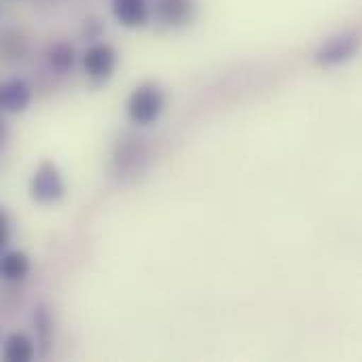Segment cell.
Here are the masks:
<instances>
[{
    "mask_svg": "<svg viewBox=\"0 0 362 362\" xmlns=\"http://www.w3.org/2000/svg\"><path fill=\"white\" fill-rule=\"evenodd\" d=\"M30 272V259L23 252H8L2 259V276L6 280H21Z\"/></svg>",
    "mask_w": 362,
    "mask_h": 362,
    "instance_id": "9c48e42d",
    "label": "cell"
},
{
    "mask_svg": "<svg viewBox=\"0 0 362 362\" xmlns=\"http://www.w3.org/2000/svg\"><path fill=\"white\" fill-rule=\"evenodd\" d=\"M361 47V38L352 32L333 36L327 45H322L316 53V62L322 66H335L350 59Z\"/></svg>",
    "mask_w": 362,
    "mask_h": 362,
    "instance_id": "3957f363",
    "label": "cell"
},
{
    "mask_svg": "<svg viewBox=\"0 0 362 362\" xmlns=\"http://www.w3.org/2000/svg\"><path fill=\"white\" fill-rule=\"evenodd\" d=\"M62 195H64V180L57 168L51 163H42L32 178V197L42 204H51L57 202Z\"/></svg>",
    "mask_w": 362,
    "mask_h": 362,
    "instance_id": "7a4b0ae2",
    "label": "cell"
},
{
    "mask_svg": "<svg viewBox=\"0 0 362 362\" xmlns=\"http://www.w3.org/2000/svg\"><path fill=\"white\" fill-rule=\"evenodd\" d=\"M193 0H159L157 17L165 25H185L193 19Z\"/></svg>",
    "mask_w": 362,
    "mask_h": 362,
    "instance_id": "8992f818",
    "label": "cell"
},
{
    "mask_svg": "<svg viewBox=\"0 0 362 362\" xmlns=\"http://www.w3.org/2000/svg\"><path fill=\"white\" fill-rule=\"evenodd\" d=\"M163 93L155 85H140L127 100V115L138 125H151L163 110Z\"/></svg>",
    "mask_w": 362,
    "mask_h": 362,
    "instance_id": "6da1fadb",
    "label": "cell"
},
{
    "mask_svg": "<svg viewBox=\"0 0 362 362\" xmlns=\"http://www.w3.org/2000/svg\"><path fill=\"white\" fill-rule=\"evenodd\" d=\"M49 59H51V66L59 72L68 70L72 64H74V49L70 45H55L49 53Z\"/></svg>",
    "mask_w": 362,
    "mask_h": 362,
    "instance_id": "30bf717a",
    "label": "cell"
},
{
    "mask_svg": "<svg viewBox=\"0 0 362 362\" xmlns=\"http://www.w3.org/2000/svg\"><path fill=\"white\" fill-rule=\"evenodd\" d=\"M0 98H2V108L4 110H8V112H21V110L28 108L32 93H30V87L23 81L13 78V81H8V83L2 85V95Z\"/></svg>",
    "mask_w": 362,
    "mask_h": 362,
    "instance_id": "52a82bcc",
    "label": "cell"
},
{
    "mask_svg": "<svg viewBox=\"0 0 362 362\" xmlns=\"http://www.w3.org/2000/svg\"><path fill=\"white\" fill-rule=\"evenodd\" d=\"M34 356V346L25 335H11L4 344V358L8 362H28Z\"/></svg>",
    "mask_w": 362,
    "mask_h": 362,
    "instance_id": "ba28073f",
    "label": "cell"
},
{
    "mask_svg": "<svg viewBox=\"0 0 362 362\" xmlns=\"http://www.w3.org/2000/svg\"><path fill=\"white\" fill-rule=\"evenodd\" d=\"M112 13L127 28H140L148 21L146 0H112Z\"/></svg>",
    "mask_w": 362,
    "mask_h": 362,
    "instance_id": "5b68a950",
    "label": "cell"
},
{
    "mask_svg": "<svg viewBox=\"0 0 362 362\" xmlns=\"http://www.w3.org/2000/svg\"><path fill=\"white\" fill-rule=\"evenodd\" d=\"M83 66L91 78H108L117 66V51L110 45H93L85 51Z\"/></svg>",
    "mask_w": 362,
    "mask_h": 362,
    "instance_id": "277c9868",
    "label": "cell"
}]
</instances>
